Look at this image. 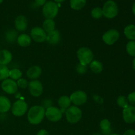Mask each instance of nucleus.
Segmentation results:
<instances>
[{"mask_svg": "<svg viewBox=\"0 0 135 135\" xmlns=\"http://www.w3.org/2000/svg\"><path fill=\"white\" fill-rule=\"evenodd\" d=\"M100 125L103 134L104 135L110 134L112 130H111V123L109 122V120L106 119L102 120Z\"/></svg>", "mask_w": 135, "mask_h": 135, "instance_id": "5701e85b", "label": "nucleus"}, {"mask_svg": "<svg viewBox=\"0 0 135 135\" xmlns=\"http://www.w3.org/2000/svg\"><path fill=\"white\" fill-rule=\"evenodd\" d=\"M54 1H55V2H57V3H62V2H63V1H64L65 0H54Z\"/></svg>", "mask_w": 135, "mask_h": 135, "instance_id": "ea45409f", "label": "nucleus"}, {"mask_svg": "<svg viewBox=\"0 0 135 135\" xmlns=\"http://www.w3.org/2000/svg\"><path fill=\"white\" fill-rule=\"evenodd\" d=\"M17 86L21 88H26L28 86V83L25 79H19L17 81Z\"/></svg>", "mask_w": 135, "mask_h": 135, "instance_id": "473e14b6", "label": "nucleus"}, {"mask_svg": "<svg viewBox=\"0 0 135 135\" xmlns=\"http://www.w3.org/2000/svg\"><path fill=\"white\" fill-rule=\"evenodd\" d=\"M92 135H102V134H100V133H95V134H94Z\"/></svg>", "mask_w": 135, "mask_h": 135, "instance_id": "a19ab883", "label": "nucleus"}, {"mask_svg": "<svg viewBox=\"0 0 135 135\" xmlns=\"http://www.w3.org/2000/svg\"><path fill=\"white\" fill-rule=\"evenodd\" d=\"M3 0H0V4H1V3H3Z\"/></svg>", "mask_w": 135, "mask_h": 135, "instance_id": "79ce46f5", "label": "nucleus"}, {"mask_svg": "<svg viewBox=\"0 0 135 135\" xmlns=\"http://www.w3.org/2000/svg\"><path fill=\"white\" fill-rule=\"evenodd\" d=\"M87 71V65H85L81 64V63H79L77 66H76V71L78 72V73L79 74H84Z\"/></svg>", "mask_w": 135, "mask_h": 135, "instance_id": "2f4dec72", "label": "nucleus"}, {"mask_svg": "<svg viewBox=\"0 0 135 135\" xmlns=\"http://www.w3.org/2000/svg\"><path fill=\"white\" fill-rule=\"evenodd\" d=\"M127 52L131 56L135 57V41H130L126 46Z\"/></svg>", "mask_w": 135, "mask_h": 135, "instance_id": "c85d7f7f", "label": "nucleus"}, {"mask_svg": "<svg viewBox=\"0 0 135 135\" xmlns=\"http://www.w3.org/2000/svg\"><path fill=\"white\" fill-rule=\"evenodd\" d=\"M15 28L18 31H24L27 28L28 22L26 17L23 15H19L16 18L15 21Z\"/></svg>", "mask_w": 135, "mask_h": 135, "instance_id": "4468645a", "label": "nucleus"}, {"mask_svg": "<svg viewBox=\"0 0 135 135\" xmlns=\"http://www.w3.org/2000/svg\"><path fill=\"white\" fill-rule=\"evenodd\" d=\"M46 109L41 105H34L30 108L28 112V120L32 125H38L44 119Z\"/></svg>", "mask_w": 135, "mask_h": 135, "instance_id": "f257e3e1", "label": "nucleus"}, {"mask_svg": "<svg viewBox=\"0 0 135 135\" xmlns=\"http://www.w3.org/2000/svg\"><path fill=\"white\" fill-rule=\"evenodd\" d=\"M123 135H135V131L133 129H129L124 133Z\"/></svg>", "mask_w": 135, "mask_h": 135, "instance_id": "f704fd0d", "label": "nucleus"}, {"mask_svg": "<svg viewBox=\"0 0 135 135\" xmlns=\"http://www.w3.org/2000/svg\"><path fill=\"white\" fill-rule=\"evenodd\" d=\"M133 68L135 71V58H134V59L133 60Z\"/></svg>", "mask_w": 135, "mask_h": 135, "instance_id": "58836bf2", "label": "nucleus"}, {"mask_svg": "<svg viewBox=\"0 0 135 135\" xmlns=\"http://www.w3.org/2000/svg\"><path fill=\"white\" fill-rule=\"evenodd\" d=\"M34 1L38 6L44 5L46 3V0H34Z\"/></svg>", "mask_w": 135, "mask_h": 135, "instance_id": "c9c22d12", "label": "nucleus"}, {"mask_svg": "<svg viewBox=\"0 0 135 135\" xmlns=\"http://www.w3.org/2000/svg\"><path fill=\"white\" fill-rule=\"evenodd\" d=\"M77 57L80 63L88 65L93 61L94 55L91 50L88 47H83L77 51Z\"/></svg>", "mask_w": 135, "mask_h": 135, "instance_id": "20e7f679", "label": "nucleus"}, {"mask_svg": "<svg viewBox=\"0 0 135 135\" xmlns=\"http://www.w3.org/2000/svg\"><path fill=\"white\" fill-rule=\"evenodd\" d=\"M127 100L132 105H135V92H131L128 95Z\"/></svg>", "mask_w": 135, "mask_h": 135, "instance_id": "72a5a7b5", "label": "nucleus"}, {"mask_svg": "<svg viewBox=\"0 0 135 135\" xmlns=\"http://www.w3.org/2000/svg\"><path fill=\"white\" fill-rule=\"evenodd\" d=\"M91 15L94 18H96V19L101 18L103 16L102 9L100 7L94 8L91 11Z\"/></svg>", "mask_w": 135, "mask_h": 135, "instance_id": "7c9ffc66", "label": "nucleus"}, {"mask_svg": "<svg viewBox=\"0 0 135 135\" xmlns=\"http://www.w3.org/2000/svg\"><path fill=\"white\" fill-rule=\"evenodd\" d=\"M124 34L127 38L131 41L135 40V26L134 25H129L124 29Z\"/></svg>", "mask_w": 135, "mask_h": 135, "instance_id": "412c9836", "label": "nucleus"}, {"mask_svg": "<svg viewBox=\"0 0 135 135\" xmlns=\"http://www.w3.org/2000/svg\"><path fill=\"white\" fill-rule=\"evenodd\" d=\"M6 39L9 43H13L18 38V33L15 30H10L6 33Z\"/></svg>", "mask_w": 135, "mask_h": 135, "instance_id": "a878e982", "label": "nucleus"}, {"mask_svg": "<svg viewBox=\"0 0 135 135\" xmlns=\"http://www.w3.org/2000/svg\"><path fill=\"white\" fill-rule=\"evenodd\" d=\"M90 68L94 73H100L103 71V65L98 61H92L90 63Z\"/></svg>", "mask_w": 135, "mask_h": 135, "instance_id": "393cba45", "label": "nucleus"}, {"mask_svg": "<svg viewBox=\"0 0 135 135\" xmlns=\"http://www.w3.org/2000/svg\"><path fill=\"white\" fill-rule=\"evenodd\" d=\"M58 5L54 1H47L44 5L42 13L44 16L48 19H53L58 13Z\"/></svg>", "mask_w": 135, "mask_h": 135, "instance_id": "39448f33", "label": "nucleus"}, {"mask_svg": "<svg viewBox=\"0 0 135 135\" xmlns=\"http://www.w3.org/2000/svg\"><path fill=\"white\" fill-rule=\"evenodd\" d=\"M86 0H70L71 7L74 10H80L85 6Z\"/></svg>", "mask_w": 135, "mask_h": 135, "instance_id": "b1692460", "label": "nucleus"}, {"mask_svg": "<svg viewBox=\"0 0 135 135\" xmlns=\"http://www.w3.org/2000/svg\"><path fill=\"white\" fill-rule=\"evenodd\" d=\"M22 72L18 69H13L9 71V77L12 80H18L22 76Z\"/></svg>", "mask_w": 135, "mask_h": 135, "instance_id": "cd10ccee", "label": "nucleus"}, {"mask_svg": "<svg viewBox=\"0 0 135 135\" xmlns=\"http://www.w3.org/2000/svg\"><path fill=\"white\" fill-rule=\"evenodd\" d=\"M60 33H59V30H55L47 34V37H46V41L49 44L52 45H56L59 44V42H60Z\"/></svg>", "mask_w": 135, "mask_h": 135, "instance_id": "2eb2a0df", "label": "nucleus"}, {"mask_svg": "<svg viewBox=\"0 0 135 135\" xmlns=\"http://www.w3.org/2000/svg\"><path fill=\"white\" fill-rule=\"evenodd\" d=\"M12 54L9 50H3L0 51V65H7L12 60Z\"/></svg>", "mask_w": 135, "mask_h": 135, "instance_id": "f3484780", "label": "nucleus"}, {"mask_svg": "<svg viewBox=\"0 0 135 135\" xmlns=\"http://www.w3.org/2000/svg\"><path fill=\"white\" fill-rule=\"evenodd\" d=\"M109 135H119V134H110Z\"/></svg>", "mask_w": 135, "mask_h": 135, "instance_id": "37998d69", "label": "nucleus"}, {"mask_svg": "<svg viewBox=\"0 0 135 135\" xmlns=\"http://www.w3.org/2000/svg\"><path fill=\"white\" fill-rule=\"evenodd\" d=\"M123 117L125 123L132 124L135 122V106L128 105L123 111Z\"/></svg>", "mask_w": 135, "mask_h": 135, "instance_id": "ddd939ff", "label": "nucleus"}, {"mask_svg": "<svg viewBox=\"0 0 135 135\" xmlns=\"http://www.w3.org/2000/svg\"><path fill=\"white\" fill-rule=\"evenodd\" d=\"M71 104V99H70L69 97H68L67 96H61L59 100H58V105L60 107V110L61 111L62 113H63V112L65 111L66 109L69 108Z\"/></svg>", "mask_w": 135, "mask_h": 135, "instance_id": "6ab92c4d", "label": "nucleus"}, {"mask_svg": "<svg viewBox=\"0 0 135 135\" xmlns=\"http://www.w3.org/2000/svg\"><path fill=\"white\" fill-rule=\"evenodd\" d=\"M117 104L121 108H127L128 106V100L125 96H119L117 100Z\"/></svg>", "mask_w": 135, "mask_h": 135, "instance_id": "c756f323", "label": "nucleus"}, {"mask_svg": "<svg viewBox=\"0 0 135 135\" xmlns=\"http://www.w3.org/2000/svg\"><path fill=\"white\" fill-rule=\"evenodd\" d=\"M102 9L103 15L107 18H113L118 14V7L116 3L112 0L106 1Z\"/></svg>", "mask_w": 135, "mask_h": 135, "instance_id": "7ed1b4c3", "label": "nucleus"}, {"mask_svg": "<svg viewBox=\"0 0 135 135\" xmlns=\"http://www.w3.org/2000/svg\"><path fill=\"white\" fill-rule=\"evenodd\" d=\"M69 98L73 104L76 106H79L85 104L87 100V94L84 91L78 90L73 92Z\"/></svg>", "mask_w": 135, "mask_h": 135, "instance_id": "1a4fd4ad", "label": "nucleus"}, {"mask_svg": "<svg viewBox=\"0 0 135 135\" xmlns=\"http://www.w3.org/2000/svg\"><path fill=\"white\" fill-rule=\"evenodd\" d=\"M45 116L47 119L52 122H57L62 118V112L56 107L50 106L46 110Z\"/></svg>", "mask_w": 135, "mask_h": 135, "instance_id": "0eeeda50", "label": "nucleus"}, {"mask_svg": "<svg viewBox=\"0 0 135 135\" xmlns=\"http://www.w3.org/2000/svg\"><path fill=\"white\" fill-rule=\"evenodd\" d=\"M132 11H133V13L135 15V3L134 4H133V7H132Z\"/></svg>", "mask_w": 135, "mask_h": 135, "instance_id": "4c0bfd02", "label": "nucleus"}, {"mask_svg": "<svg viewBox=\"0 0 135 135\" xmlns=\"http://www.w3.org/2000/svg\"><path fill=\"white\" fill-rule=\"evenodd\" d=\"M42 74V69L39 66H32L28 69L26 72V75L30 79H36L39 77Z\"/></svg>", "mask_w": 135, "mask_h": 135, "instance_id": "dca6fc26", "label": "nucleus"}, {"mask_svg": "<svg viewBox=\"0 0 135 135\" xmlns=\"http://www.w3.org/2000/svg\"><path fill=\"white\" fill-rule=\"evenodd\" d=\"M9 76V69L6 65H0V80H4Z\"/></svg>", "mask_w": 135, "mask_h": 135, "instance_id": "bb28decb", "label": "nucleus"}, {"mask_svg": "<svg viewBox=\"0 0 135 135\" xmlns=\"http://www.w3.org/2000/svg\"><path fill=\"white\" fill-rule=\"evenodd\" d=\"M55 23L53 19L46 18L43 22V29L47 34L55 30Z\"/></svg>", "mask_w": 135, "mask_h": 135, "instance_id": "4be33fe9", "label": "nucleus"}, {"mask_svg": "<svg viewBox=\"0 0 135 135\" xmlns=\"http://www.w3.org/2000/svg\"><path fill=\"white\" fill-rule=\"evenodd\" d=\"M30 36L32 38L35 42L38 43H42L46 40V32L44 30L43 28L40 27H34L30 31Z\"/></svg>", "mask_w": 135, "mask_h": 135, "instance_id": "f8f14e48", "label": "nucleus"}, {"mask_svg": "<svg viewBox=\"0 0 135 135\" xmlns=\"http://www.w3.org/2000/svg\"><path fill=\"white\" fill-rule=\"evenodd\" d=\"M11 108V102L4 96H0V113H6Z\"/></svg>", "mask_w": 135, "mask_h": 135, "instance_id": "a211bd4d", "label": "nucleus"}, {"mask_svg": "<svg viewBox=\"0 0 135 135\" xmlns=\"http://www.w3.org/2000/svg\"><path fill=\"white\" fill-rule=\"evenodd\" d=\"M28 89L32 96L39 97L43 92V86L39 80H33L28 83Z\"/></svg>", "mask_w": 135, "mask_h": 135, "instance_id": "9b49d317", "label": "nucleus"}, {"mask_svg": "<svg viewBox=\"0 0 135 135\" xmlns=\"http://www.w3.org/2000/svg\"><path fill=\"white\" fill-rule=\"evenodd\" d=\"M119 32L115 29H111L104 33L102 36V40L108 45H113L118 40Z\"/></svg>", "mask_w": 135, "mask_h": 135, "instance_id": "6e6552de", "label": "nucleus"}, {"mask_svg": "<svg viewBox=\"0 0 135 135\" xmlns=\"http://www.w3.org/2000/svg\"><path fill=\"white\" fill-rule=\"evenodd\" d=\"M17 43L21 47H28L31 44V38L27 34H20L17 38Z\"/></svg>", "mask_w": 135, "mask_h": 135, "instance_id": "aec40b11", "label": "nucleus"}, {"mask_svg": "<svg viewBox=\"0 0 135 135\" xmlns=\"http://www.w3.org/2000/svg\"><path fill=\"white\" fill-rule=\"evenodd\" d=\"M1 88L3 90L9 94H13L17 92L18 90V86L14 80L11 79H7L3 80L1 83Z\"/></svg>", "mask_w": 135, "mask_h": 135, "instance_id": "9d476101", "label": "nucleus"}, {"mask_svg": "<svg viewBox=\"0 0 135 135\" xmlns=\"http://www.w3.org/2000/svg\"><path fill=\"white\" fill-rule=\"evenodd\" d=\"M28 110V105L25 101L21 100L15 102L11 107L12 113L15 116L21 117L24 115Z\"/></svg>", "mask_w": 135, "mask_h": 135, "instance_id": "423d86ee", "label": "nucleus"}, {"mask_svg": "<svg viewBox=\"0 0 135 135\" xmlns=\"http://www.w3.org/2000/svg\"><path fill=\"white\" fill-rule=\"evenodd\" d=\"M37 135H49L48 132L45 129H41L37 133Z\"/></svg>", "mask_w": 135, "mask_h": 135, "instance_id": "e433bc0d", "label": "nucleus"}, {"mask_svg": "<svg viewBox=\"0 0 135 135\" xmlns=\"http://www.w3.org/2000/svg\"><path fill=\"white\" fill-rule=\"evenodd\" d=\"M82 111L76 105L70 106L65 111L66 119L70 123L75 124L79 122L82 117Z\"/></svg>", "mask_w": 135, "mask_h": 135, "instance_id": "f03ea898", "label": "nucleus"}]
</instances>
